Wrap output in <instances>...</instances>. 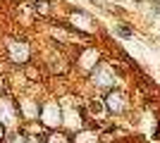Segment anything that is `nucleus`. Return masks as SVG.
Returning a JSON list of instances; mask_svg holds the SVG:
<instances>
[{
  "label": "nucleus",
  "mask_w": 160,
  "mask_h": 143,
  "mask_svg": "<svg viewBox=\"0 0 160 143\" xmlns=\"http://www.w3.org/2000/svg\"><path fill=\"white\" fill-rule=\"evenodd\" d=\"M117 34L124 36V38H129V36H132V29H129V26H120V29H117Z\"/></svg>",
  "instance_id": "1"
},
{
  "label": "nucleus",
  "mask_w": 160,
  "mask_h": 143,
  "mask_svg": "<svg viewBox=\"0 0 160 143\" xmlns=\"http://www.w3.org/2000/svg\"><path fill=\"white\" fill-rule=\"evenodd\" d=\"M155 10H158V12H160V0H158V2H155Z\"/></svg>",
  "instance_id": "2"
}]
</instances>
